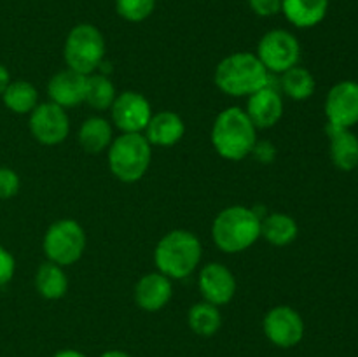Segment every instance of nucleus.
Listing matches in <instances>:
<instances>
[{
    "label": "nucleus",
    "instance_id": "nucleus-15",
    "mask_svg": "<svg viewBox=\"0 0 358 357\" xmlns=\"http://www.w3.org/2000/svg\"><path fill=\"white\" fill-rule=\"evenodd\" d=\"M86 84L87 76L66 66L65 70H59L49 79L48 94L52 104L59 105L66 111V108L84 104Z\"/></svg>",
    "mask_w": 358,
    "mask_h": 357
},
{
    "label": "nucleus",
    "instance_id": "nucleus-28",
    "mask_svg": "<svg viewBox=\"0 0 358 357\" xmlns=\"http://www.w3.org/2000/svg\"><path fill=\"white\" fill-rule=\"evenodd\" d=\"M21 188L20 175L7 167H0V198L9 200L17 195Z\"/></svg>",
    "mask_w": 358,
    "mask_h": 357
},
{
    "label": "nucleus",
    "instance_id": "nucleus-21",
    "mask_svg": "<svg viewBox=\"0 0 358 357\" xmlns=\"http://www.w3.org/2000/svg\"><path fill=\"white\" fill-rule=\"evenodd\" d=\"M297 234H299V226L289 214H266L261 223V237L273 247H287L296 240Z\"/></svg>",
    "mask_w": 358,
    "mask_h": 357
},
{
    "label": "nucleus",
    "instance_id": "nucleus-9",
    "mask_svg": "<svg viewBox=\"0 0 358 357\" xmlns=\"http://www.w3.org/2000/svg\"><path fill=\"white\" fill-rule=\"evenodd\" d=\"M262 331L269 343L278 349H292L304 338V318L299 312L287 304H278L268 310L262 318Z\"/></svg>",
    "mask_w": 358,
    "mask_h": 357
},
{
    "label": "nucleus",
    "instance_id": "nucleus-1",
    "mask_svg": "<svg viewBox=\"0 0 358 357\" xmlns=\"http://www.w3.org/2000/svg\"><path fill=\"white\" fill-rule=\"evenodd\" d=\"M210 139L220 158L227 161H241L252 154L257 142V128L245 108L227 107L217 114Z\"/></svg>",
    "mask_w": 358,
    "mask_h": 357
},
{
    "label": "nucleus",
    "instance_id": "nucleus-18",
    "mask_svg": "<svg viewBox=\"0 0 358 357\" xmlns=\"http://www.w3.org/2000/svg\"><path fill=\"white\" fill-rule=\"evenodd\" d=\"M329 140H331V160L336 168L343 172H352L358 167V136L350 128L327 122Z\"/></svg>",
    "mask_w": 358,
    "mask_h": 357
},
{
    "label": "nucleus",
    "instance_id": "nucleus-26",
    "mask_svg": "<svg viewBox=\"0 0 358 357\" xmlns=\"http://www.w3.org/2000/svg\"><path fill=\"white\" fill-rule=\"evenodd\" d=\"M115 97H117V91H115L114 83L105 74L94 72L87 76L84 104H87L91 108L98 112L110 111Z\"/></svg>",
    "mask_w": 358,
    "mask_h": 357
},
{
    "label": "nucleus",
    "instance_id": "nucleus-8",
    "mask_svg": "<svg viewBox=\"0 0 358 357\" xmlns=\"http://www.w3.org/2000/svg\"><path fill=\"white\" fill-rule=\"evenodd\" d=\"M255 55L271 76H280L299 65L301 44L296 35L278 28L262 35Z\"/></svg>",
    "mask_w": 358,
    "mask_h": 357
},
{
    "label": "nucleus",
    "instance_id": "nucleus-34",
    "mask_svg": "<svg viewBox=\"0 0 358 357\" xmlns=\"http://www.w3.org/2000/svg\"><path fill=\"white\" fill-rule=\"evenodd\" d=\"M100 357H131L128 352H122V350H107V352L101 354Z\"/></svg>",
    "mask_w": 358,
    "mask_h": 357
},
{
    "label": "nucleus",
    "instance_id": "nucleus-6",
    "mask_svg": "<svg viewBox=\"0 0 358 357\" xmlns=\"http://www.w3.org/2000/svg\"><path fill=\"white\" fill-rule=\"evenodd\" d=\"M105 37L94 24L80 23L69 31L63 58L69 69L91 76L100 69L105 58Z\"/></svg>",
    "mask_w": 358,
    "mask_h": 357
},
{
    "label": "nucleus",
    "instance_id": "nucleus-20",
    "mask_svg": "<svg viewBox=\"0 0 358 357\" xmlns=\"http://www.w3.org/2000/svg\"><path fill=\"white\" fill-rule=\"evenodd\" d=\"M114 135L108 119L101 115H91L80 125L77 132V142L87 154H100L110 147Z\"/></svg>",
    "mask_w": 358,
    "mask_h": 357
},
{
    "label": "nucleus",
    "instance_id": "nucleus-10",
    "mask_svg": "<svg viewBox=\"0 0 358 357\" xmlns=\"http://www.w3.org/2000/svg\"><path fill=\"white\" fill-rule=\"evenodd\" d=\"M28 126L34 139L42 146H58L69 136L70 118L63 107L45 102L30 112Z\"/></svg>",
    "mask_w": 358,
    "mask_h": 357
},
{
    "label": "nucleus",
    "instance_id": "nucleus-27",
    "mask_svg": "<svg viewBox=\"0 0 358 357\" xmlns=\"http://www.w3.org/2000/svg\"><path fill=\"white\" fill-rule=\"evenodd\" d=\"M156 9V0H115V10L129 23H142Z\"/></svg>",
    "mask_w": 358,
    "mask_h": 357
},
{
    "label": "nucleus",
    "instance_id": "nucleus-33",
    "mask_svg": "<svg viewBox=\"0 0 358 357\" xmlns=\"http://www.w3.org/2000/svg\"><path fill=\"white\" fill-rule=\"evenodd\" d=\"M9 83H10L9 70H7L3 65H0V94L3 93V90H6L7 84H9Z\"/></svg>",
    "mask_w": 358,
    "mask_h": 357
},
{
    "label": "nucleus",
    "instance_id": "nucleus-7",
    "mask_svg": "<svg viewBox=\"0 0 358 357\" xmlns=\"http://www.w3.org/2000/svg\"><path fill=\"white\" fill-rule=\"evenodd\" d=\"M42 248L48 261L72 266L86 251V231L76 219H58L45 231Z\"/></svg>",
    "mask_w": 358,
    "mask_h": 357
},
{
    "label": "nucleus",
    "instance_id": "nucleus-3",
    "mask_svg": "<svg viewBox=\"0 0 358 357\" xmlns=\"http://www.w3.org/2000/svg\"><path fill=\"white\" fill-rule=\"evenodd\" d=\"M271 74L255 52H233L217 65L213 83L227 97H250L268 86Z\"/></svg>",
    "mask_w": 358,
    "mask_h": 357
},
{
    "label": "nucleus",
    "instance_id": "nucleus-24",
    "mask_svg": "<svg viewBox=\"0 0 358 357\" xmlns=\"http://www.w3.org/2000/svg\"><path fill=\"white\" fill-rule=\"evenodd\" d=\"M187 324L192 332L203 336V338H210L219 332L220 326H222V315H220L219 307L203 300L189 308Z\"/></svg>",
    "mask_w": 358,
    "mask_h": 357
},
{
    "label": "nucleus",
    "instance_id": "nucleus-11",
    "mask_svg": "<svg viewBox=\"0 0 358 357\" xmlns=\"http://www.w3.org/2000/svg\"><path fill=\"white\" fill-rule=\"evenodd\" d=\"M112 122L121 133H142L152 118L150 102L138 91L117 93L110 107Z\"/></svg>",
    "mask_w": 358,
    "mask_h": 357
},
{
    "label": "nucleus",
    "instance_id": "nucleus-23",
    "mask_svg": "<svg viewBox=\"0 0 358 357\" xmlns=\"http://www.w3.org/2000/svg\"><path fill=\"white\" fill-rule=\"evenodd\" d=\"M278 90L280 93L287 94L292 100L303 102L313 97L315 90H317V80H315L313 74L310 70L296 65L287 70V72L280 74Z\"/></svg>",
    "mask_w": 358,
    "mask_h": 357
},
{
    "label": "nucleus",
    "instance_id": "nucleus-31",
    "mask_svg": "<svg viewBox=\"0 0 358 357\" xmlns=\"http://www.w3.org/2000/svg\"><path fill=\"white\" fill-rule=\"evenodd\" d=\"M250 156H254L259 163L269 164L273 163V160L276 158V147L273 146L269 140H262V142H255L254 149H252Z\"/></svg>",
    "mask_w": 358,
    "mask_h": 357
},
{
    "label": "nucleus",
    "instance_id": "nucleus-12",
    "mask_svg": "<svg viewBox=\"0 0 358 357\" xmlns=\"http://www.w3.org/2000/svg\"><path fill=\"white\" fill-rule=\"evenodd\" d=\"M325 115L329 125L352 128L358 122V83L341 80L329 90L325 98Z\"/></svg>",
    "mask_w": 358,
    "mask_h": 357
},
{
    "label": "nucleus",
    "instance_id": "nucleus-29",
    "mask_svg": "<svg viewBox=\"0 0 358 357\" xmlns=\"http://www.w3.org/2000/svg\"><path fill=\"white\" fill-rule=\"evenodd\" d=\"M252 13L261 18H271L282 13V0H248Z\"/></svg>",
    "mask_w": 358,
    "mask_h": 357
},
{
    "label": "nucleus",
    "instance_id": "nucleus-25",
    "mask_svg": "<svg viewBox=\"0 0 358 357\" xmlns=\"http://www.w3.org/2000/svg\"><path fill=\"white\" fill-rule=\"evenodd\" d=\"M2 98L6 107L14 114H30L38 105L37 88L28 80H10Z\"/></svg>",
    "mask_w": 358,
    "mask_h": 357
},
{
    "label": "nucleus",
    "instance_id": "nucleus-16",
    "mask_svg": "<svg viewBox=\"0 0 358 357\" xmlns=\"http://www.w3.org/2000/svg\"><path fill=\"white\" fill-rule=\"evenodd\" d=\"M173 296L171 279L159 272L145 273L135 286L136 307L145 312H159L170 303Z\"/></svg>",
    "mask_w": 358,
    "mask_h": 357
},
{
    "label": "nucleus",
    "instance_id": "nucleus-30",
    "mask_svg": "<svg viewBox=\"0 0 358 357\" xmlns=\"http://www.w3.org/2000/svg\"><path fill=\"white\" fill-rule=\"evenodd\" d=\"M14 272H16V261L14 255L0 245V286H6L13 280Z\"/></svg>",
    "mask_w": 358,
    "mask_h": 357
},
{
    "label": "nucleus",
    "instance_id": "nucleus-32",
    "mask_svg": "<svg viewBox=\"0 0 358 357\" xmlns=\"http://www.w3.org/2000/svg\"><path fill=\"white\" fill-rule=\"evenodd\" d=\"M52 357H87V356L76 349H63V350H58Z\"/></svg>",
    "mask_w": 358,
    "mask_h": 357
},
{
    "label": "nucleus",
    "instance_id": "nucleus-5",
    "mask_svg": "<svg viewBox=\"0 0 358 357\" xmlns=\"http://www.w3.org/2000/svg\"><path fill=\"white\" fill-rule=\"evenodd\" d=\"M108 168L117 181L135 184L147 174L152 161V146L142 133H121L108 147Z\"/></svg>",
    "mask_w": 358,
    "mask_h": 357
},
{
    "label": "nucleus",
    "instance_id": "nucleus-22",
    "mask_svg": "<svg viewBox=\"0 0 358 357\" xmlns=\"http://www.w3.org/2000/svg\"><path fill=\"white\" fill-rule=\"evenodd\" d=\"M35 289L44 300H62L69 290V279L63 266L52 261L42 262L35 273Z\"/></svg>",
    "mask_w": 358,
    "mask_h": 357
},
{
    "label": "nucleus",
    "instance_id": "nucleus-13",
    "mask_svg": "<svg viewBox=\"0 0 358 357\" xmlns=\"http://www.w3.org/2000/svg\"><path fill=\"white\" fill-rule=\"evenodd\" d=\"M198 289L203 300L215 307H224L231 303L236 294V279L227 266L213 261L203 266L199 272Z\"/></svg>",
    "mask_w": 358,
    "mask_h": 357
},
{
    "label": "nucleus",
    "instance_id": "nucleus-19",
    "mask_svg": "<svg viewBox=\"0 0 358 357\" xmlns=\"http://www.w3.org/2000/svg\"><path fill=\"white\" fill-rule=\"evenodd\" d=\"M329 0H282V13L297 28H313L324 21Z\"/></svg>",
    "mask_w": 358,
    "mask_h": 357
},
{
    "label": "nucleus",
    "instance_id": "nucleus-4",
    "mask_svg": "<svg viewBox=\"0 0 358 357\" xmlns=\"http://www.w3.org/2000/svg\"><path fill=\"white\" fill-rule=\"evenodd\" d=\"M201 241L189 230H171L154 248L157 272L171 280H182L192 275L201 262Z\"/></svg>",
    "mask_w": 358,
    "mask_h": 357
},
{
    "label": "nucleus",
    "instance_id": "nucleus-14",
    "mask_svg": "<svg viewBox=\"0 0 358 357\" xmlns=\"http://www.w3.org/2000/svg\"><path fill=\"white\" fill-rule=\"evenodd\" d=\"M245 112L257 130H269L278 125L283 115V97L278 90V83L275 84L269 79L268 86L252 93Z\"/></svg>",
    "mask_w": 358,
    "mask_h": 357
},
{
    "label": "nucleus",
    "instance_id": "nucleus-17",
    "mask_svg": "<svg viewBox=\"0 0 358 357\" xmlns=\"http://www.w3.org/2000/svg\"><path fill=\"white\" fill-rule=\"evenodd\" d=\"M150 146L171 147L180 142L185 135V122L177 112L163 111L152 114L149 125L143 130Z\"/></svg>",
    "mask_w": 358,
    "mask_h": 357
},
{
    "label": "nucleus",
    "instance_id": "nucleus-2",
    "mask_svg": "<svg viewBox=\"0 0 358 357\" xmlns=\"http://www.w3.org/2000/svg\"><path fill=\"white\" fill-rule=\"evenodd\" d=\"M262 219L245 205L226 206L212 223V238L217 248L226 254L248 251L261 238Z\"/></svg>",
    "mask_w": 358,
    "mask_h": 357
}]
</instances>
